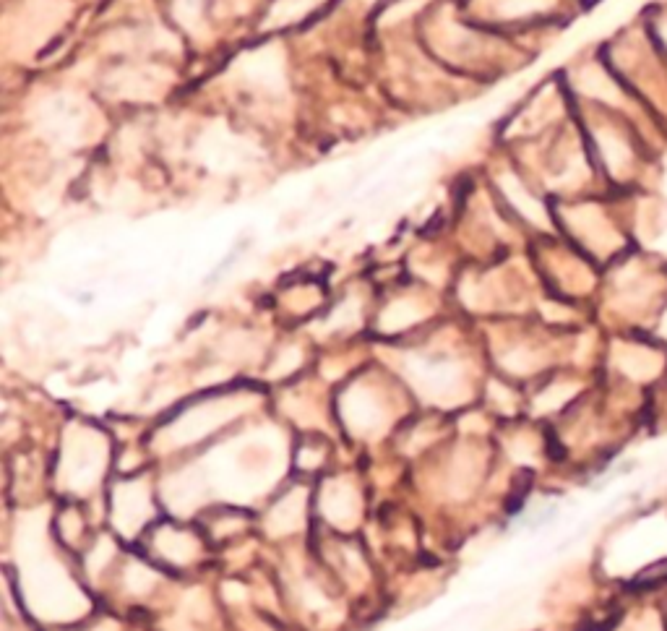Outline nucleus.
Returning a JSON list of instances; mask_svg holds the SVG:
<instances>
[{
	"label": "nucleus",
	"mask_w": 667,
	"mask_h": 631,
	"mask_svg": "<svg viewBox=\"0 0 667 631\" xmlns=\"http://www.w3.org/2000/svg\"><path fill=\"white\" fill-rule=\"evenodd\" d=\"M305 496L303 493H287L269 514V530L290 532L298 530L305 517Z\"/></svg>",
	"instance_id": "1"
},
{
	"label": "nucleus",
	"mask_w": 667,
	"mask_h": 631,
	"mask_svg": "<svg viewBox=\"0 0 667 631\" xmlns=\"http://www.w3.org/2000/svg\"><path fill=\"white\" fill-rule=\"evenodd\" d=\"M157 548L159 553L167 558V561H191L193 556H196V540L191 538V535H185V532H175V530H167V532H159L157 538Z\"/></svg>",
	"instance_id": "3"
},
{
	"label": "nucleus",
	"mask_w": 667,
	"mask_h": 631,
	"mask_svg": "<svg viewBox=\"0 0 667 631\" xmlns=\"http://www.w3.org/2000/svg\"><path fill=\"white\" fill-rule=\"evenodd\" d=\"M146 493L141 491L139 485H123L118 493H115V517H120V514L126 512V517L120 519L118 525H123L120 530H136V525H139L141 519L146 517V509H136V504H144Z\"/></svg>",
	"instance_id": "2"
}]
</instances>
